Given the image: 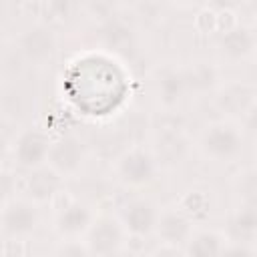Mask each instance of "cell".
I'll list each match as a JSON object with an SVG mask.
<instances>
[{"label":"cell","instance_id":"6da1fadb","mask_svg":"<svg viewBox=\"0 0 257 257\" xmlns=\"http://www.w3.org/2000/svg\"><path fill=\"white\" fill-rule=\"evenodd\" d=\"M197 147L201 155L213 163H233L245 149L243 124L225 118L211 120L201 128Z\"/></svg>","mask_w":257,"mask_h":257},{"label":"cell","instance_id":"7a4b0ae2","mask_svg":"<svg viewBox=\"0 0 257 257\" xmlns=\"http://www.w3.org/2000/svg\"><path fill=\"white\" fill-rule=\"evenodd\" d=\"M213 104L223 114L225 120H233L243 124L255 112L257 104V88L247 80H223L213 92Z\"/></svg>","mask_w":257,"mask_h":257},{"label":"cell","instance_id":"3957f363","mask_svg":"<svg viewBox=\"0 0 257 257\" xmlns=\"http://www.w3.org/2000/svg\"><path fill=\"white\" fill-rule=\"evenodd\" d=\"M157 171L159 167L151 151L141 145H133L124 149L114 159V165H112L114 179L126 189H143L151 185L157 177Z\"/></svg>","mask_w":257,"mask_h":257},{"label":"cell","instance_id":"277c9868","mask_svg":"<svg viewBox=\"0 0 257 257\" xmlns=\"http://www.w3.org/2000/svg\"><path fill=\"white\" fill-rule=\"evenodd\" d=\"M149 151H151L157 167L175 169L189 157L191 139H189L187 131L181 124L163 122L161 126L155 128Z\"/></svg>","mask_w":257,"mask_h":257},{"label":"cell","instance_id":"5b68a950","mask_svg":"<svg viewBox=\"0 0 257 257\" xmlns=\"http://www.w3.org/2000/svg\"><path fill=\"white\" fill-rule=\"evenodd\" d=\"M16 44H18V52L26 64L46 66L54 60V56L58 52V34L54 30V26L34 22L18 34Z\"/></svg>","mask_w":257,"mask_h":257},{"label":"cell","instance_id":"8992f818","mask_svg":"<svg viewBox=\"0 0 257 257\" xmlns=\"http://www.w3.org/2000/svg\"><path fill=\"white\" fill-rule=\"evenodd\" d=\"M128 235L124 233L120 221L112 213H96L86 235L82 237L90 257H114Z\"/></svg>","mask_w":257,"mask_h":257},{"label":"cell","instance_id":"52a82bcc","mask_svg":"<svg viewBox=\"0 0 257 257\" xmlns=\"http://www.w3.org/2000/svg\"><path fill=\"white\" fill-rule=\"evenodd\" d=\"M84 161H86L84 143L74 133H66L52 139L44 165L50 167L60 179H70L80 173Z\"/></svg>","mask_w":257,"mask_h":257},{"label":"cell","instance_id":"ba28073f","mask_svg":"<svg viewBox=\"0 0 257 257\" xmlns=\"http://www.w3.org/2000/svg\"><path fill=\"white\" fill-rule=\"evenodd\" d=\"M52 139L48 133L40 126H24L20 133L10 141V155L14 157V163L22 171H30L36 167H42L48 157Z\"/></svg>","mask_w":257,"mask_h":257},{"label":"cell","instance_id":"9c48e42d","mask_svg":"<svg viewBox=\"0 0 257 257\" xmlns=\"http://www.w3.org/2000/svg\"><path fill=\"white\" fill-rule=\"evenodd\" d=\"M40 223L38 205L24 197H12L0 209V235L2 237H22L28 239L36 233Z\"/></svg>","mask_w":257,"mask_h":257},{"label":"cell","instance_id":"30bf717a","mask_svg":"<svg viewBox=\"0 0 257 257\" xmlns=\"http://www.w3.org/2000/svg\"><path fill=\"white\" fill-rule=\"evenodd\" d=\"M161 207L149 197H133L118 207L116 219L128 237L145 239L155 233Z\"/></svg>","mask_w":257,"mask_h":257},{"label":"cell","instance_id":"8fae6325","mask_svg":"<svg viewBox=\"0 0 257 257\" xmlns=\"http://www.w3.org/2000/svg\"><path fill=\"white\" fill-rule=\"evenodd\" d=\"M257 46V34H255V26L253 24H245L241 22L237 28L219 34L217 40V50L221 54L223 60L227 62H245L253 56Z\"/></svg>","mask_w":257,"mask_h":257},{"label":"cell","instance_id":"7c38bea8","mask_svg":"<svg viewBox=\"0 0 257 257\" xmlns=\"http://www.w3.org/2000/svg\"><path fill=\"white\" fill-rule=\"evenodd\" d=\"M64 185V179H60L50 167L42 165L36 169H30L22 175V195L34 205H48L52 195Z\"/></svg>","mask_w":257,"mask_h":257},{"label":"cell","instance_id":"4fadbf2b","mask_svg":"<svg viewBox=\"0 0 257 257\" xmlns=\"http://www.w3.org/2000/svg\"><path fill=\"white\" fill-rule=\"evenodd\" d=\"M96 213L92 211V207H88L86 203H80L78 199L66 207L64 211H60L58 215H54L52 221V229L60 239H82L90 227V223L94 221Z\"/></svg>","mask_w":257,"mask_h":257},{"label":"cell","instance_id":"5bb4252c","mask_svg":"<svg viewBox=\"0 0 257 257\" xmlns=\"http://www.w3.org/2000/svg\"><path fill=\"white\" fill-rule=\"evenodd\" d=\"M193 231H195V225L177 207H161L159 219L155 225V235L159 237L161 243L185 247Z\"/></svg>","mask_w":257,"mask_h":257},{"label":"cell","instance_id":"9a60e30c","mask_svg":"<svg viewBox=\"0 0 257 257\" xmlns=\"http://www.w3.org/2000/svg\"><path fill=\"white\" fill-rule=\"evenodd\" d=\"M181 70H183L187 92H193V94L215 92L217 86L223 82L221 66L207 58H195L189 64L181 66Z\"/></svg>","mask_w":257,"mask_h":257},{"label":"cell","instance_id":"2e32d148","mask_svg":"<svg viewBox=\"0 0 257 257\" xmlns=\"http://www.w3.org/2000/svg\"><path fill=\"white\" fill-rule=\"evenodd\" d=\"M193 225L203 223L211 217L213 213V193L211 189L203 187V185H193L189 189H185L175 205Z\"/></svg>","mask_w":257,"mask_h":257},{"label":"cell","instance_id":"e0dca14e","mask_svg":"<svg viewBox=\"0 0 257 257\" xmlns=\"http://www.w3.org/2000/svg\"><path fill=\"white\" fill-rule=\"evenodd\" d=\"M155 94L163 108H175L187 94L181 66H163L155 76Z\"/></svg>","mask_w":257,"mask_h":257},{"label":"cell","instance_id":"ac0fdd59","mask_svg":"<svg viewBox=\"0 0 257 257\" xmlns=\"http://www.w3.org/2000/svg\"><path fill=\"white\" fill-rule=\"evenodd\" d=\"M229 241L253 245L257 233V211L251 203H241L227 219V231L223 229Z\"/></svg>","mask_w":257,"mask_h":257},{"label":"cell","instance_id":"d6986e66","mask_svg":"<svg viewBox=\"0 0 257 257\" xmlns=\"http://www.w3.org/2000/svg\"><path fill=\"white\" fill-rule=\"evenodd\" d=\"M227 243L229 239L223 233V229H213V227L197 229L195 227L183 251H185V257H219Z\"/></svg>","mask_w":257,"mask_h":257},{"label":"cell","instance_id":"ffe728a7","mask_svg":"<svg viewBox=\"0 0 257 257\" xmlns=\"http://www.w3.org/2000/svg\"><path fill=\"white\" fill-rule=\"evenodd\" d=\"M133 28L120 14H112L110 18L98 24V40L106 50L124 52L133 46Z\"/></svg>","mask_w":257,"mask_h":257},{"label":"cell","instance_id":"44dd1931","mask_svg":"<svg viewBox=\"0 0 257 257\" xmlns=\"http://www.w3.org/2000/svg\"><path fill=\"white\" fill-rule=\"evenodd\" d=\"M195 30L201 34H215L217 32V8L215 4H203L193 18Z\"/></svg>","mask_w":257,"mask_h":257},{"label":"cell","instance_id":"7402d4cb","mask_svg":"<svg viewBox=\"0 0 257 257\" xmlns=\"http://www.w3.org/2000/svg\"><path fill=\"white\" fill-rule=\"evenodd\" d=\"M52 257H90L82 239H60L54 247Z\"/></svg>","mask_w":257,"mask_h":257},{"label":"cell","instance_id":"603a6c76","mask_svg":"<svg viewBox=\"0 0 257 257\" xmlns=\"http://www.w3.org/2000/svg\"><path fill=\"white\" fill-rule=\"evenodd\" d=\"M217 8V32L225 34L241 24V14L233 6H215Z\"/></svg>","mask_w":257,"mask_h":257},{"label":"cell","instance_id":"cb8c5ba5","mask_svg":"<svg viewBox=\"0 0 257 257\" xmlns=\"http://www.w3.org/2000/svg\"><path fill=\"white\" fill-rule=\"evenodd\" d=\"M0 257H28V241L22 237H2Z\"/></svg>","mask_w":257,"mask_h":257},{"label":"cell","instance_id":"d4e9b609","mask_svg":"<svg viewBox=\"0 0 257 257\" xmlns=\"http://www.w3.org/2000/svg\"><path fill=\"white\" fill-rule=\"evenodd\" d=\"M14 193H16V177L10 171L2 169L0 171V209L14 197Z\"/></svg>","mask_w":257,"mask_h":257},{"label":"cell","instance_id":"484cf974","mask_svg":"<svg viewBox=\"0 0 257 257\" xmlns=\"http://www.w3.org/2000/svg\"><path fill=\"white\" fill-rule=\"evenodd\" d=\"M74 201H76V197L62 185V187L52 195V199L48 201V207L52 209V215H58L60 211H64L66 207H70Z\"/></svg>","mask_w":257,"mask_h":257},{"label":"cell","instance_id":"4316f807","mask_svg":"<svg viewBox=\"0 0 257 257\" xmlns=\"http://www.w3.org/2000/svg\"><path fill=\"white\" fill-rule=\"evenodd\" d=\"M84 10H86L88 16H94V18L98 16V24L104 22L106 18H110L112 14H116V6H114V4H110V2H100V0L84 4Z\"/></svg>","mask_w":257,"mask_h":257},{"label":"cell","instance_id":"83f0119b","mask_svg":"<svg viewBox=\"0 0 257 257\" xmlns=\"http://www.w3.org/2000/svg\"><path fill=\"white\" fill-rule=\"evenodd\" d=\"M219 257H255V249H253V245H247V243L229 241Z\"/></svg>","mask_w":257,"mask_h":257},{"label":"cell","instance_id":"f1b7e54d","mask_svg":"<svg viewBox=\"0 0 257 257\" xmlns=\"http://www.w3.org/2000/svg\"><path fill=\"white\" fill-rule=\"evenodd\" d=\"M149 257H185L183 247H175V245H165L161 243Z\"/></svg>","mask_w":257,"mask_h":257},{"label":"cell","instance_id":"f546056e","mask_svg":"<svg viewBox=\"0 0 257 257\" xmlns=\"http://www.w3.org/2000/svg\"><path fill=\"white\" fill-rule=\"evenodd\" d=\"M8 157H10V141L4 135H0V171L4 169Z\"/></svg>","mask_w":257,"mask_h":257},{"label":"cell","instance_id":"4dcf8cb0","mask_svg":"<svg viewBox=\"0 0 257 257\" xmlns=\"http://www.w3.org/2000/svg\"><path fill=\"white\" fill-rule=\"evenodd\" d=\"M4 44H6V40H4V30L0 28V58H2V54H4Z\"/></svg>","mask_w":257,"mask_h":257}]
</instances>
